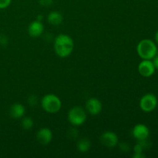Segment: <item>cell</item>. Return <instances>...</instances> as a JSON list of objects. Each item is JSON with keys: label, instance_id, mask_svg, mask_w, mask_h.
Masks as SVG:
<instances>
[{"label": "cell", "instance_id": "obj_1", "mask_svg": "<svg viewBox=\"0 0 158 158\" xmlns=\"http://www.w3.org/2000/svg\"><path fill=\"white\" fill-rule=\"evenodd\" d=\"M74 49L73 39L66 34L61 33L54 40V50L56 55L61 58H66L71 55Z\"/></svg>", "mask_w": 158, "mask_h": 158}, {"label": "cell", "instance_id": "obj_2", "mask_svg": "<svg viewBox=\"0 0 158 158\" xmlns=\"http://www.w3.org/2000/svg\"><path fill=\"white\" fill-rule=\"evenodd\" d=\"M157 51L156 43L149 39L142 40L137 44V54L143 60H152L157 55Z\"/></svg>", "mask_w": 158, "mask_h": 158}, {"label": "cell", "instance_id": "obj_3", "mask_svg": "<svg viewBox=\"0 0 158 158\" xmlns=\"http://www.w3.org/2000/svg\"><path fill=\"white\" fill-rule=\"evenodd\" d=\"M42 108L49 114H56L62 107V102L59 97L52 94L45 95L41 100Z\"/></svg>", "mask_w": 158, "mask_h": 158}, {"label": "cell", "instance_id": "obj_4", "mask_svg": "<svg viewBox=\"0 0 158 158\" xmlns=\"http://www.w3.org/2000/svg\"><path fill=\"white\" fill-rule=\"evenodd\" d=\"M68 120L74 127L83 124L86 120V113L81 106H73L68 113Z\"/></svg>", "mask_w": 158, "mask_h": 158}, {"label": "cell", "instance_id": "obj_5", "mask_svg": "<svg viewBox=\"0 0 158 158\" xmlns=\"http://www.w3.org/2000/svg\"><path fill=\"white\" fill-rule=\"evenodd\" d=\"M157 98L154 94H147L141 97L140 100V107L147 113L154 110L157 107Z\"/></svg>", "mask_w": 158, "mask_h": 158}, {"label": "cell", "instance_id": "obj_6", "mask_svg": "<svg viewBox=\"0 0 158 158\" xmlns=\"http://www.w3.org/2000/svg\"><path fill=\"white\" fill-rule=\"evenodd\" d=\"M100 142L103 146L108 148H114L118 143V137L113 131H106L100 136Z\"/></svg>", "mask_w": 158, "mask_h": 158}, {"label": "cell", "instance_id": "obj_7", "mask_svg": "<svg viewBox=\"0 0 158 158\" xmlns=\"http://www.w3.org/2000/svg\"><path fill=\"white\" fill-rule=\"evenodd\" d=\"M155 67L151 60H143L138 65V72L142 77H150L155 72Z\"/></svg>", "mask_w": 158, "mask_h": 158}, {"label": "cell", "instance_id": "obj_8", "mask_svg": "<svg viewBox=\"0 0 158 158\" xmlns=\"http://www.w3.org/2000/svg\"><path fill=\"white\" fill-rule=\"evenodd\" d=\"M102 109H103V105L100 100L97 98L92 97L86 102V110L90 115H98L102 111Z\"/></svg>", "mask_w": 158, "mask_h": 158}, {"label": "cell", "instance_id": "obj_9", "mask_svg": "<svg viewBox=\"0 0 158 158\" xmlns=\"http://www.w3.org/2000/svg\"><path fill=\"white\" fill-rule=\"evenodd\" d=\"M132 135L137 141L148 139L150 136V130L143 123H139L134 126L132 130Z\"/></svg>", "mask_w": 158, "mask_h": 158}, {"label": "cell", "instance_id": "obj_10", "mask_svg": "<svg viewBox=\"0 0 158 158\" xmlns=\"http://www.w3.org/2000/svg\"><path fill=\"white\" fill-rule=\"evenodd\" d=\"M52 132L48 127H43L39 130L36 134V139L41 145H47L52 141Z\"/></svg>", "mask_w": 158, "mask_h": 158}, {"label": "cell", "instance_id": "obj_11", "mask_svg": "<svg viewBox=\"0 0 158 158\" xmlns=\"http://www.w3.org/2000/svg\"><path fill=\"white\" fill-rule=\"evenodd\" d=\"M43 31H44V26L42 22L38 20L32 21L28 26V33L30 36L34 38L40 36L43 33Z\"/></svg>", "mask_w": 158, "mask_h": 158}, {"label": "cell", "instance_id": "obj_12", "mask_svg": "<svg viewBox=\"0 0 158 158\" xmlns=\"http://www.w3.org/2000/svg\"><path fill=\"white\" fill-rule=\"evenodd\" d=\"M26 113L25 106L20 103H15L11 106L9 109V115L13 119L23 118Z\"/></svg>", "mask_w": 158, "mask_h": 158}, {"label": "cell", "instance_id": "obj_13", "mask_svg": "<svg viewBox=\"0 0 158 158\" xmlns=\"http://www.w3.org/2000/svg\"><path fill=\"white\" fill-rule=\"evenodd\" d=\"M63 15L60 12H56V11H53V12H49V15L47 16L48 23L49 24L52 25V26H59L63 22Z\"/></svg>", "mask_w": 158, "mask_h": 158}, {"label": "cell", "instance_id": "obj_14", "mask_svg": "<svg viewBox=\"0 0 158 158\" xmlns=\"http://www.w3.org/2000/svg\"><path fill=\"white\" fill-rule=\"evenodd\" d=\"M91 148V142L88 138H81L77 141V149L80 153H86Z\"/></svg>", "mask_w": 158, "mask_h": 158}, {"label": "cell", "instance_id": "obj_15", "mask_svg": "<svg viewBox=\"0 0 158 158\" xmlns=\"http://www.w3.org/2000/svg\"><path fill=\"white\" fill-rule=\"evenodd\" d=\"M33 125H34L33 120H32L31 117H23V118L22 119L21 126L24 130L28 131V130L32 129Z\"/></svg>", "mask_w": 158, "mask_h": 158}, {"label": "cell", "instance_id": "obj_16", "mask_svg": "<svg viewBox=\"0 0 158 158\" xmlns=\"http://www.w3.org/2000/svg\"><path fill=\"white\" fill-rule=\"evenodd\" d=\"M68 137L70 139H77L79 136V131L75 127H72L68 131Z\"/></svg>", "mask_w": 158, "mask_h": 158}, {"label": "cell", "instance_id": "obj_17", "mask_svg": "<svg viewBox=\"0 0 158 158\" xmlns=\"http://www.w3.org/2000/svg\"><path fill=\"white\" fill-rule=\"evenodd\" d=\"M138 143L141 145L142 148H143V150H148L151 147V142L148 140V138L143 140H139Z\"/></svg>", "mask_w": 158, "mask_h": 158}, {"label": "cell", "instance_id": "obj_18", "mask_svg": "<svg viewBox=\"0 0 158 158\" xmlns=\"http://www.w3.org/2000/svg\"><path fill=\"white\" fill-rule=\"evenodd\" d=\"M119 148L122 152L127 153L130 151V145L129 143H126V142H122L119 144Z\"/></svg>", "mask_w": 158, "mask_h": 158}, {"label": "cell", "instance_id": "obj_19", "mask_svg": "<svg viewBox=\"0 0 158 158\" xmlns=\"http://www.w3.org/2000/svg\"><path fill=\"white\" fill-rule=\"evenodd\" d=\"M12 0H0V9H6L10 6Z\"/></svg>", "mask_w": 158, "mask_h": 158}, {"label": "cell", "instance_id": "obj_20", "mask_svg": "<svg viewBox=\"0 0 158 158\" xmlns=\"http://www.w3.org/2000/svg\"><path fill=\"white\" fill-rule=\"evenodd\" d=\"M28 102L31 106H35L37 104V97L35 95H30L28 97Z\"/></svg>", "mask_w": 158, "mask_h": 158}, {"label": "cell", "instance_id": "obj_21", "mask_svg": "<svg viewBox=\"0 0 158 158\" xmlns=\"http://www.w3.org/2000/svg\"><path fill=\"white\" fill-rule=\"evenodd\" d=\"M9 43L8 37L4 34H0V45L2 46H6Z\"/></svg>", "mask_w": 158, "mask_h": 158}, {"label": "cell", "instance_id": "obj_22", "mask_svg": "<svg viewBox=\"0 0 158 158\" xmlns=\"http://www.w3.org/2000/svg\"><path fill=\"white\" fill-rule=\"evenodd\" d=\"M39 2L43 6H49L52 4L53 0H39Z\"/></svg>", "mask_w": 158, "mask_h": 158}, {"label": "cell", "instance_id": "obj_23", "mask_svg": "<svg viewBox=\"0 0 158 158\" xmlns=\"http://www.w3.org/2000/svg\"><path fill=\"white\" fill-rule=\"evenodd\" d=\"M143 151H144V150H143V148H142V146L139 143H137V144L134 146V153H143Z\"/></svg>", "mask_w": 158, "mask_h": 158}, {"label": "cell", "instance_id": "obj_24", "mask_svg": "<svg viewBox=\"0 0 158 158\" xmlns=\"http://www.w3.org/2000/svg\"><path fill=\"white\" fill-rule=\"evenodd\" d=\"M153 60V63H154V66L155 67V69H158V55H156L154 58L152 59Z\"/></svg>", "mask_w": 158, "mask_h": 158}, {"label": "cell", "instance_id": "obj_25", "mask_svg": "<svg viewBox=\"0 0 158 158\" xmlns=\"http://www.w3.org/2000/svg\"><path fill=\"white\" fill-rule=\"evenodd\" d=\"M146 156L143 154V153H134L133 154V157L134 158H144Z\"/></svg>", "mask_w": 158, "mask_h": 158}, {"label": "cell", "instance_id": "obj_26", "mask_svg": "<svg viewBox=\"0 0 158 158\" xmlns=\"http://www.w3.org/2000/svg\"><path fill=\"white\" fill-rule=\"evenodd\" d=\"M43 19V15H38V16L36 17V19L35 20H38V21L42 22V20Z\"/></svg>", "mask_w": 158, "mask_h": 158}, {"label": "cell", "instance_id": "obj_27", "mask_svg": "<svg viewBox=\"0 0 158 158\" xmlns=\"http://www.w3.org/2000/svg\"><path fill=\"white\" fill-rule=\"evenodd\" d=\"M154 39H155V41H156V43L158 45V31L157 32H156L155 34V36H154Z\"/></svg>", "mask_w": 158, "mask_h": 158}, {"label": "cell", "instance_id": "obj_28", "mask_svg": "<svg viewBox=\"0 0 158 158\" xmlns=\"http://www.w3.org/2000/svg\"><path fill=\"white\" fill-rule=\"evenodd\" d=\"M157 55H158V49H157Z\"/></svg>", "mask_w": 158, "mask_h": 158}]
</instances>
